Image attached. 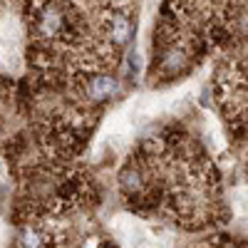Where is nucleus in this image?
Here are the masks:
<instances>
[{
  "mask_svg": "<svg viewBox=\"0 0 248 248\" xmlns=\"http://www.w3.org/2000/svg\"><path fill=\"white\" fill-rule=\"evenodd\" d=\"M28 28L37 47L55 52V47L75 45V32L82 28V15L72 0H30Z\"/></svg>",
  "mask_w": 248,
  "mask_h": 248,
  "instance_id": "nucleus-1",
  "label": "nucleus"
},
{
  "mask_svg": "<svg viewBox=\"0 0 248 248\" xmlns=\"http://www.w3.org/2000/svg\"><path fill=\"white\" fill-rule=\"evenodd\" d=\"M0 65L10 72L20 67V28L15 17L0 23Z\"/></svg>",
  "mask_w": 248,
  "mask_h": 248,
  "instance_id": "nucleus-2",
  "label": "nucleus"
},
{
  "mask_svg": "<svg viewBox=\"0 0 248 248\" xmlns=\"http://www.w3.org/2000/svg\"><path fill=\"white\" fill-rule=\"evenodd\" d=\"M117 90H119L117 79H114V77H109V75L92 77V79L87 82V85H85V94H87L92 102H102V99H107V97H112Z\"/></svg>",
  "mask_w": 248,
  "mask_h": 248,
  "instance_id": "nucleus-3",
  "label": "nucleus"
}]
</instances>
